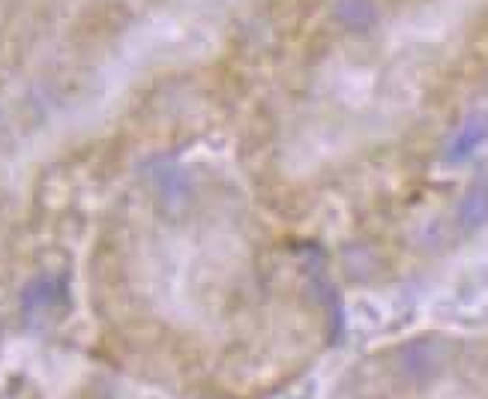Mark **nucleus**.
Segmentation results:
<instances>
[{
  "label": "nucleus",
  "mask_w": 488,
  "mask_h": 399,
  "mask_svg": "<svg viewBox=\"0 0 488 399\" xmlns=\"http://www.w3.org/2000/svg\"><path fill=\"white\" fill-rule=\"evenodd\" d=\"M485 138H488V117L476 115L471 120H465V126L458 129L453 138H449V144H447V151H444V160L449 165L471 160V156L480 151V144L485 142Z\"/></svg>",
  "instance_id": "nucleus-1"
},
{
  "label": "nucleus",
  "mask_w": 488,
  "mask_h": 399,
  "mask_svg": "<svg viewBox=\"0 0 488 399\" xmlns=\"http://www.w3.org/2000/svg\"><path fill=\"white\" fill-rule=\"evenodd\" d=\"M333 18L351 33H369L378 24L381 13L374 6V0H336Z\"/></svg>",
  "instance_id": "nucleus-2"
},
{
  "label": "nucleus",
  "mask_w": 488,
  "mask_h": 399,
  "mask_svg": "<svg viewBox=\"0 0 488 399\" xmlns=\"http://www.w3.org/2000/svg\"><path fill=\"white\" fill-rule=\"evenodd\" d=\"M488 219V181L476 183L474 190H467V196L458 204V222L465 231H474Z\"/></svg>",
  "instance_id": "nucleus-3"
}]
</instances>
